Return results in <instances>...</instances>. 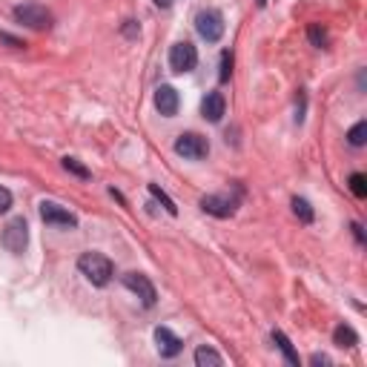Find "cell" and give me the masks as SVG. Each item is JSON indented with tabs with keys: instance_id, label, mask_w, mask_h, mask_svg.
Listing matches in <instances>:
<instances>
[{
	"instance_id": "484cf974",
	"label": "cell",
	"mask_w": 367,
	"mask_h": 367,
	"mask_svg": "<svg viewBox=\"0 0 367 367\" xmlns=\"http://www.w3.org/2000/svg\"><path fill=\"white\" fill-rule=\"evenodd\" d=\"M310 361H313V364H330V359H327V356H322V353H316Z\"/></svg>"
},
{
	"instance_id": "e0dca14e",
	"label": "cell",
	"mask_w": 367,
	"mask_h": 367,
	"mask_svg": "<svg viewBox=\"0 0 367 367\" xmlns=\"http://www.w3.org/2000/svg\"><path fill=\"white\" fill-rule=\"evenodd\" d=\"M293 213H296L304 224H313V218H316V213H313L310 201H304V198H293Z\"/></svg>"
},
{
	"instance_id": "4316f807",
	"label": "cell",
	"mask_w": 367,
	"mask_h": 367,
	"mask_svg": "<svg viewBox=\"0 0 367 367\" xmlns=\"http://www.w3.org/2000/svg\"><path fill=\"white\" fill-rule=\"evenodd\" d=\"M155 6H161V9H170V6H172V0H155Z\"/></svg>"
},
{
	"instance_id": "30bf717a",
	"label": "cell",
	"mask_w": 367,
	"mask_h": 367,
	"mask_svg": "<svg viewBox=\"0 0 367 367\" xmlns=\"http://www.w3.org/2000/svg\"><path fill=\"white\" fill-rule=\"evenodd\" d=\"M155 347H158V353L164 359H172L184 350V342L170 330V327H155Z\"/></svg>"
},
{
	"instance_id": "ffe728a7",
	"label": "cell",
	"mask_w": 367,
	"mask_h": 367,
	"mask_svg": "<svg viewBox=\"0 0 367 367\" xmlns=\"http://www.w3.org/2000/svg\"><path fill=\"white\" fill-rule=\"evenodd\" d=\"M63 170H66V172H72V175H77V178H84V181H89V178H92V172H89L81 161H77V158H63Z\"/></svg>"
},
{
	"instance_id": "44dd1931",
	"label": "cell",
	"mask_w": 367,
	"mask_h": 367,
	"mask_svg": "<svg viewBox=\"0 0 367 367\" xmlns=\"http://www.w3.org/2000/svg\"><path fill=\"white\" fill-rule=\"evenodd\" d=\"M347 184H350V193H353L356 198H364V195H367V178H364L361 172H353V175L347 178Z\"/></svg>"
},
{
	"instance_id": "52a82bcc",
	"label": "cell",
	"mask_w": 367,
	"mask_h": 367,
	"mask_svg": "<svg viewBox=\"0 0 367 367\" xmlns=\"http://www.w3.org/2000/svg\"><path fill=\"white\" fill-rule=\"evenodd\" d=\"M40 218L46 224H52V227H63V230H75L77 227V218L69 213L66 207H61L55 201H43L40 204Z\"/></svg>"
},
{
	"instance_id": "8992f818",
	"label": "cell",
	"mask_w": 367,
	"mask_h": 367,
	"mask_svg": "<svg viewBox=\"0 0 367 367\" xmlns=\"http://www.w3.org/2000/svg\"><path fill=\"white\" fill-rule=\"evenodd\" d=\"M195 63H198V52H195V46L190 40H181V43H175L170 49V66H172V72H178V75L193 72Z\"/></svg>"
},
{
	"instance_id": "cb8c5ba5",
	"label": "cell",
	"mask_w": 367,
	"mask_h": 367,
	"mask_svg": "<svg viewBox=\"0 0 367 367\" xmlns=\"http://www.w3.org/2000/svg\"><path fill=\"white\" fill-rule=\"evenodd\" d=\"M138 32H141V29H138L135 20H126V23H123V35H126V38H138Z\"/></svg>"
},
{
	"instance_id": "4fadbf2b",
	"label": "cell",
	"mask_w": 367,
	"mask_h": 367,
	"mask_svg": "<svg viewBox=\"0 0 367 367\" xmlns=\"http://www.w3.org/2000/svg\"><path fill=\"white\" fill-rule=\"evenodd\" d=\"M333 342H336V347H356V345H359V336H356L353 327L338 324V327L333 330Z\"/></svg>"
},
{
	"instance_id": "5bb4252c",
	"label": "cell",
	"mask_w": 367,
	"mask_h": 367,
	"mask_svg": "<svg viewBox=\"0 0 367 367\" xmlns=\"http://www.w3.org/2000/svg\"><path fill=\"white\" fill-rule=\"evenodd\" d=\"M273 342L278 345V350L284 353V359H287V361H290L293 367H299V353L293 350V345H290V338H287V336H284L281 330H273Z\"/></svg>"
},
{
	"instance_id": "7402d4cb",
	"label": "cell",
	"mask_w": 367,
	"mask_h": 367,
	"mask_svg": "<svg viewBox=\"0 0 367 367\" xmlns=\"http://www.w3.org/2000/svg\"><path fill=\"white\" fill-rule=\"evenodd\" d=\"M230 75H232V52H224V55H221V72H218V77H221V81H230Z\"/></svg>"
},
{
	"instance_id": "9c48e42d",
	"label": "cell",
	"mask_w": 367,
	"mask_h": 367,
	"mask_svg": "<svg viewBox=\"0 0 367 367\" xmlns=\"http://www.w3.org/2000/svg\"><path fill=\"white\" fill-rule=\"evenodd\" d=\"M181 107V98H178V89L170 87V84H161L155 89V110H158L164 118H172Z\"/></svg>"
},
{
	"instance_id": "ac0fdd59",
	"label": "cell",
	"mask_w": 367,
	"mask_h": 367,
	"mask_svg": "<svg viewBox=\"0 0 367 367\" xmlns=\"http://www.w3.org/2000/svg\"><path fill=\"white\" fill-rule=\"evenodd\" d=\"M307 38H310V43H313V46H319V49H324V46L330 43V38H327V29H322L319 23H310Z\"/></svg>"
},
{
	"instance_id": "3957f363",
	"label": "cell",
	"mask_w": 367,
	"mask_h": 367,
	"mask_svg": "<svg viewBox=\"0 0 367 367\" xmlns=\"http://www.w3.org/2000/svg\"><path fill=\"white\" fill-rule=\"evenodd\" d=\"M15 20L23 23V26H29V29H38V32L52 26V15L40 3H23V6H17L15 9Z\"/></svg>"
},
{
	"instance_id": "d6986e66",
	"label": "cell",
	"mask_w": 367,
	"mask_h": 367,
	"mask_svg": "<svg viewBox=\"0 0 367 367\" xmlns=\"http://www.w3.org/2000/svg\"><path fill=\"white\" fill-rule=\"evenodd\" d=\"M347 141H350V147H364V141H367V121H359V123L350 129Z\"/></svg>"
},
{
	"instance_id": "2e32d148",
	"label": "cell",
	"mask_w": 367,
	"mask_h": 367,
	"mask_svg": "<svg viewBox=\"0 0 367 367\" xmlns=\"http://www.w3.org/2000/svg\"><path fill=\"white\" fill-rule=\"evenodd\" d=\"M149 195H152L155 201H161V204H164V209H167L170 216H178V207H175V201H172V198H170V195H167V193L158 187V184H149Z\"/></svg>"
},
{
	"instance_id": "6da1fadb",
	"label": "cell",
	"mask_w": 367,
	"mask_h": 367,
	"mask_svg": "<svg viewBox=\"0 0 367 367\" xmlns=\"http://www.w3.org/2000/svg\"><path fill=\"white\" fill-rule=\"evenodd\" d=\"M77 270L87 276L89 284L107 287L110 278H112V261L107 255H100V253H84L81 258H77Z\"/></svg>"
},
{
	"instance_id": "277c9868",
	"label": "cell",
	"mask_w": 367,
	"mask_h": 367,
	"mask_svg": "<svg viewBox=\"0 0 367 367\" xmlns=\"http://www.w3.org/2000/svg\"><path fill=\"white\" fill-rule=\"evenodd\" d=\"M175 152L181 155V158H187V161H201V158L209 155V144L198 133H184L175 141Z\"/></svg>"
},
{
	"instance_id": "5b68a950",
	"label": "cell",
	"mask_w": 367,
	"mask_h": 367,
	"mask_svg": "<svg viewBox=\"0 0 367 367\" xmlns=\"http://www.w3.org/2000/svg\"><path fill=\"white\" fill-rule=\"evenodd\" d=\"M26 244H29V224H26V218H12L3 230V247L15 255H20L26 250Z\"/></svg>"
},
{
	"instance_id": "7c38bea8",
	"label": "cell",
	"mask_w": 367,
	"mask_h": 367,
	"mask_svg": "<svg viewBox=\"0 0 367 367\" xmlns=\"http://www.w3.org/2000/svg\"><path fill=\"white\" fill-rule=\"evenodd\" d=\"M224 110H227V100H224L221 92H209V95L201 100V115H204L207 121H213V123H218V121L224 118Z\"/></svg>"
},
{
	"instance_id": "9a60e30c",
	"label": "cell",
	"mask_w": 367,
	"mask_h": 367,
	"mask_svg": "<svg viewBox=\"0 0 367 367\" xmlns=\"http://www.w3.org/2000/svg\"><path fill=\"white\" fill-rule=\"evenodd\" d=\"M195 364H198V367H207V364L218 367V364H224V359H221L213 347H198V350H195Z\"/></svg>"
},
{
	"instance_id": "83f0119b",
	"label": "cell",
	"mask_w": 367,
	"mask_h": 367,
	"mask_svg": "<svg viewBox=\"0 0 367 367\" xmlns=\"http://www.w3.org/2000/svg\"><path fill=\"white\" fill-rule=\"evenodd\" d=\"M353 232H356V239H359V241H364V232H361V227H359V224H353Z\"/></svg>"
},
{
	"instance_id": "8fae6325",
	"label": "cell",
	"mask_w": 367,
	"mask_h": 367,
	"mask_svg": "<svg viewBox=\"0 0 367 367\" xmlns=\"http://www.w3.org/2000/svg\"><path fill=\"white\" fill-rule=\"evenodd\" d=\"M201 209L209 213V216H216V218H230L235 213V204L227 195H204L201 198Z\"/></svg>"
},
{
	"instance_id": "d4e9b609",
	"label": "cell",
	"mask_w": 367,
	"mask_h": 367,
	"mask_svg": "<svg viewBox=\"0 0 367 367\" xmlns=\"http://www.w3.org/2000/svg\"><path fill=\"white\" fill-rule=\"evenodd\" d=\"M296 121H299V123L304 121V92H301L299 100H296Z\"/></svg>"
},
{
	"instance_id": "603a6c76",
	"label": "cell",
	"mask_w": 367,
	"mask_h": 367,
	"mask_svg": "<svg viewBox=\"0 0 367 367\" xmlns=\"http://www.w3.org/2000/svg\"><path fill=\"white\" fill-rule=\"evenodd\" d=\"M9 207H12V193L6 187H0V216H3Z\"/></svg>"
},
{
	"instance_id": "7a4b0ae2",
	"label": "cell",
	"mask_w": 367,
	"mask_h": 367,
	"mask_svg": "<svg viewBox=\"0 0 367 367\" xmlns=\"http://www.w3.org/2000/svg\"><path fill=\"white\" fill-rule=\"evenodd\" d=\"M195 29L207 43H218L224 38V15L218 9H201L195 15Z\"/></svg>"
},
{
	"instance_id": "ba28073f",
	"label": "cell",
	"mask_w": 367,
	"mask_h": 367,
	"mask_svg": "<svg viewBox=\"0 0 367 367\" xmlns=\"http://www.w3.org/2000/svg\"><path fill=\"white\" fill-rule=\"evenodd\" d=\"M123 284H126L129 290H133V293L141 299L144 307H152L155 299H158V293H155V284H152L144 273H126V276H123Z\"/></svg>"
}]
</instances>
